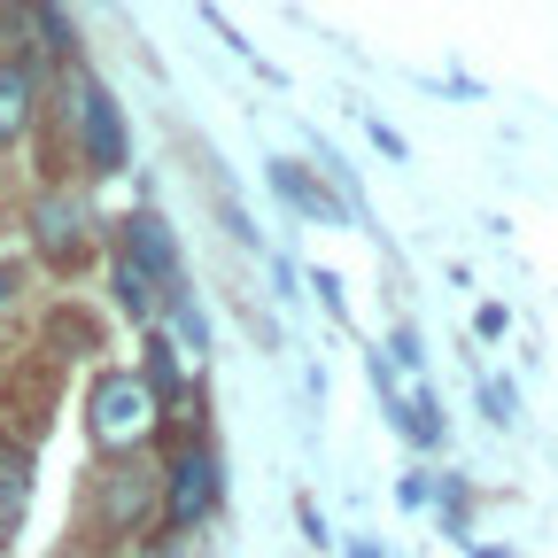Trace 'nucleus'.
Returning <instances> with one entry per match:
<instances>
[{"label": "nucleus", "mask_w": 558, "mask_h": 558, "mask_svg": "<svg viewBox=\"0 0 558 558\" xmlns=\"http://www.w3.org/2000/svg\"><path fill=\"white\" fill-rule=\"evenodd\" d=\"M140 512H148V481H109V520H140Z\"/></svg>", "instance_id": "13"}, {"label": "nucleus", "mask_w": 558, "mask_h": 558, "mask_svg": "<svg viewBox=\"0 0 558 558\" xmlns=\"http://www.w3.org/2000/svg\"><path fill=\"white\" fill-rule=\"evenodd\" d=\"M140 380H148V396H156V403H163V396L186 380V365L171 357V341H148V373H140Z\"/></svg>", "instance_id": "10"}, {"label": "nucleus", "mask_w": 558, "mask_h": 558, "mask_svg": "<svg viewBox=\"0 0 558 558\" xmlns=\"http://www.w3.org/2000/svg\"><path fill=\"white\" fill-rule=\"evenodd\" d=\"M32 24H39L47 54H78V39H70V24H62V9H54V0H32Z\"/></svg>", "instance_id": "11"}, {"label": "nucleus", "mask_w": 558, "mask_h": 558, "mask_svg": "<svg viewBox=\"0 0 558 558\" xmlns=\"http://www.w3.org/2000/svg\"><path fill=\"white\" fill-rule=\"evenodd\" d=\"M86 427H94V442L101 450H140L156 427H163V403L148 396V380L140 373H101L94 380V403H86Z\"/></svg>", "instance_id": "1"}, {"label": "nucleus", "mask_w": 558, "mask_h": 558, "mask_svg": "<svg viewBox=\"0 0 558 558\" xmlns=\"http://www.w3.org/2000/svg\"><path fill=\"white\" fill-rule=\"evenodd\" d=\"M171 527H194L209 505H218V458H209V450H186L179 465H171Z\"/></svg>", "instance_id": "3"}, {"label": "nucleus", "mask_w": 558, "mask_h": 558, "mask_svg": "<svg viewBox=\"0 0 558 558\" xmlns=\"http://www.w3.org/2000/svg\"><path fill=\"white\" fill-rule=\"evenodd\" d=\"M9 295H16V271H0V311H9Z\"/></svg>", "instance_id": "14"}, {"label": "nucleus", "mask_w": 558, "mask_h": 558, "mask_svg": "<svg viewBox=\"0 0 558 558\" xmlns=\"http://www.w3.org/2000/svg\"><path fill=\"white\" fill-rule=\"evenodd\" d=\"M373 388L396 403V418H403V427H411V442H442V411L427 403V396H418V388H403L388 365H373Z\"/></svg>", "instance_id": "5"}, {"label": "nucleus", "mask_w": 558, "mask_h": 558, "mask_svg": "<svg viewBox=\"0 0 558 558\" xmlns=\"http://www.w3.org/2000/svg\"><path fill=\"white\" fill-rule=\"evenodd\" d=\"M124 264L148 279V288L156 279H179V248H171V233L156 218H124Z\"/></svg>", "instance_id": "4"}, {"label": "nucleus", "mask_w": 558, "mask_h": 558, "mask_svg": "<svg viewBox=\"0 0 558 558\" xmlns=\"http://www.w3.org/2000/svg\"><path fill=\"white\" fill-rule=\"evenodd\" d=\"M24 505H32V458L24 450H0V535H16Z\"/></svg>", "instance_id": "8"}, {"label": "nucleus", "mask_w": 558, "mask_h": 558, "mask_svg": "<svg viewBox=\"0 0 558 558\" xmlns=\"http://www.w3.org/2000/svg\"><path fill=\"white\" fill-rule=\"evenodd\" d=\"M357 558H373V550H357Z\"/></svg>", "instance_id": "15"}, {"label": "nucleus", "mask_w": 558, "mask_h": 558, "mask_svg": "<svg viewBox=\"0 0 558 558\" xmlns=\"http://www.w3.org/2000/svg\"><path fill=\"white\" fill-rule=\"evenodd\" d=\"M271 179H279V194H288L295 209H318V218L333 209V194H326V186H311V171H303V163H271Z\"/></svg>", "instance_id": "9"}, {"label": "nucleus", "mask_w": 558, "mask_h": 558, "mask_svg": "<svg viewBox=\"0 0 558 558\" xmlns=\"http://www.w3.org/2000/svg\"><path fill=\"white\" fill-rule=\"evenodd\" d=\"M117 303H124L132 318H148V311H156V288H148V279H140L132 264H117Z\"/></svg>", "instance_id": "12"}, {"label": "nucleus", "mask_w": 558, "mask_h": 558, "mask_svg": "<svg viewBox=\"0 0 558 558\" xmlns=\"http://www.w3.org/2000/svg\"><path fill=\"white\" fill-rule=\"evenodd\" d=\"M32 101H39V86H32V70L24 62H0V148L32 124Z\"/></svg>", "instance_id": "7"}, {"label": "nucleus", "mask_w": 558, "mask_h": 558, "mask_svg": "<svg viewBox=\"0 0 558 558\" xmlns=\"http://www.w3.org/2000/svg\"><path fill=\"white\" fill-rule=\"evenodd\" d=\"M78 140H86V163H94V171H117V163H124V124H117V101H109L94 78H78Z\"/></svg>", "instance_id": "2"}, {"label": "nucleus", "mask_w": 558, "mask_h": 558, "mask_svg": "<svg viewBox=\"0 0 558 558\" xmlns=\"http://www.w3.org/2000/svg\"><path fill=\"white\" fill-rule=\"evenodd\" d=\"M32 233H39L47 256H70V248H78V233H86V209L70 202V194H47V202L32 209Z\"/></svg>", "instance_id": "6"}]
</instances>
